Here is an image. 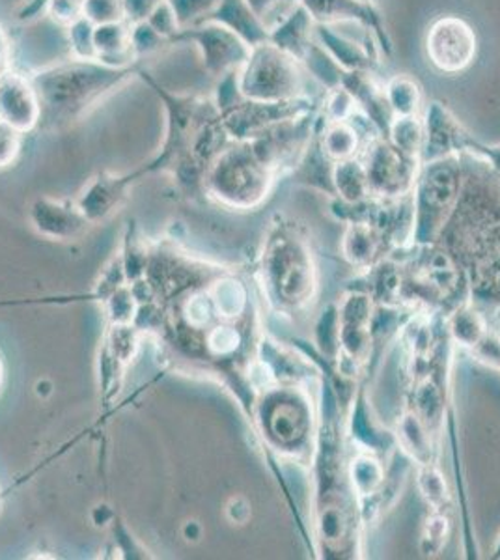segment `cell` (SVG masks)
Instances as JSON below:
<instances>
[{"label":"cell","instance_id":"74e56055","mask_svg":"<svg viewBox=\"0 0 500 560\" xmlns=\"http://www.w3.org/2000/svg\"><path fill=\"white\" fill-rule=\"evenodd\" d=\"M83 15L94 25H107L126 20L121 0H84Z\"/></svg>","mask_w":500,"mask_h":560},{"label":"cell","instance_id":"f546056e","mask_svg":"<svg viewBox=\"0 0 500 560\" xmlns=\"http://www.w3.org/2000/svg\"><path fill=\"white\" fill-rule=\"evenodd\" d=\"M425 137V120L420 118V115L394 116L388 135H386V139L391 140L399 152L417 158V160H420Z\"/></svg>","mask_w":500,"mask_h":560},{"label":"cell","instance_id":"2e32d148","mask_svg":"<svg viewBox=\"0 0 500 560\" xmlns=\"http://www.w3.org/2000/svg\"><path fill=\"white\" fill-rule=\"evenodd\" d=\"M422 120L426 137L425 147L420 152V163L443 160L450 155H463L465 140L470 133L444 103L431 102Z\"/></svg>","mask_w":500,"mask_h":560},{"label":"cell","instance_id":"ee69618b","mask_svg":"<svg viewBox=\"0 0 500 560\" xmlns=\"http://www.w3.org/2000/svg\"><path fill=\"white\" fill-rule=\"evenodd\" d=\"M473 355L480 361V363L488 364L491 369H497L500 372V332L491 331L484 337L480 345L476 346Z\"/></svg>","mask_w":500,"mask_h":560},{"label":"cell","instance_id":"ba28073f","mask_svg":"<svg viewBox=\"0 0 500 560\" xmlns=\"http://www.w3.org/2000/svg\"><path fill=\"white\" fill-rule=\"evenodd\" d=\"M241 96L251 102H293L306 94L303 62L264 42L251 47L247 62L237 71Z\"/></svg>","mask_w":500,"mask_h":560},{"label":"cell","instance_id":"4fadbf2b","mask_svg":"<svg viewBox=\"0 0 500 560\" xmlns=\"http://www.w3.org/2000/svg\"><path fill=\"white\" fill-rule=\"evenodd\" d=\"M299 2L311 12L312 20L316 23H325V25L357 23L368 34L374 36L383 57H393V36L388 33L385 15L380 8L375 7V2H367V0H299Z\"/></svg>","mask_w":500,"mask_h":560},{"label":"cell","instance_id":"8d00e7d4","mask_svg":"<svg viewBox=\"0 0 500 560\" xmlns=\"http://www.w3.org/2000/svg\"><path fill=\"white\" fill-rule=\"evenodd\" d=\"M166 47H171V42L155 33L147 21L131 25V49L137 60L150 57L153 52L163 51Z\"/></svg>","mask_w":500,"mask_h":560},{"label":"cell","instance_id":"4dcf8cb0","mask_svg":"<svg viewBox=\"0 0 500 560\" xmlns=\"http://www.w3.org/2000/svg\"><path fill=\"white\" fill-rule=\"evenodd\" d=\"M314 348L317 353L336 363L338 353H340V345H338V303H330L324 313L319 314L316 327H314Z\"/></svg>","mask_w":500,"mask_h":560},{"label":"cell","instance_id":"277c9868","mask_svg":"<svg viewBox=\"0 0 500 560\" xmlns=\"http://www.w3.org/2000/svg\"><path fill=\"white\" fill-rule=\"evenodd\" d=\"M264 273L271 303L280 313L295 316L316 300L319 287L316 256L295 221L279 217L272 224Z\"/></svg>","mask_w":500,"mask_h":560},{"label":"cell","instance_id":"30bf717a","mask_svg":"<svg viewBox=\"0 0 500 560\" xmlns=\"http://www.w3.org/2000/svg\"><path fill=\"white\" fill-rule=\"evenodd\" d=\"M361 160L367 168L372 197L396 200L412 195L422 166L420 160L399 152L391 140L383 137L368 142L361 152Z\"/></svg>","mask_w":500,"mask_h":560},{"label":"cell","instance_id":"7a4b0ae2","mask_svg":"<svg viewBox=\"0 0 500 560\" xmlns=\"http://www.w3.org/2000/svg\"><path fill=\"white\" fill-rule=\"evenodd\" d=\"M344 415L329 383L322 385L319 427L311 467L316 480L314 541L322 559L362 557L361 503L349 482L344 451Z\"/></svg>","mask_w":500,"mask_h":560},{"label":"cell","instance_id":"d6986e66","mask_svg":"<svg viewBox=\"0 0 500 560\" xmlns=\"http://www.w3.org/2000/svg\"><path fill=\"white\" fill-rule=\"evenodd\" d=\"M314 26L316 21L312 20L311 12L298 2L292 12L284 15L282 20L269 31V42L280 47L282 51L304 62L306 55L311 52L314 45Z\"/></svg>","mask_w":500,"mask_h":560},{"label":"cell","instance_id":"9c48e42d","mask_svg":"<svg viewBox=\"0 0 500 560\" xmlns=\"http://www.w3.org/2000/svg\"><path fill=\"white\" fill-rule=\"evenodd\" d=\"M375 301L362 290L349 288L338 303V345L340 353L336 370L346 377L357 380L364 374L372 357V322Z\"/></svg>","mask_w":500,"mask_h":560},{"label":"cell","instance_id":"f35d334b","mask_svg":"<svg viewBox=\"0 0 500 560\" xmlns=\"http://www.w3.org/2000/svg\"><path fill=\"white\" fill-rule=\"evenodd\" d=\"M248 7L253 8L256 15L266 23L267 28L271 31L284 15L292 12V8L299 0H247Z\"/></svg>","mask_w":500,"mask_h":560},{"label":"cell","instance_id":"7c38bea8","mask_svg":"<svg viewBox=\"0 0 500 560\" xmlns=\"http://www.w3.org/2000/svg\"><path fill=\"white\" fill-rule=\"evenodd\" d=\"M176 44L195 45L202 60L204 70L213 79L240 71L251 55V45L245 44L226 26L213 21H204L200 25L182 28L172 38V45Z\"/></svg>","mask_w":500,"mask_h":560},{"label":"cell","instance_id":"7dc6e473","mask_svg":"<svg viewBox=\"0 0 500 560\" xmlns=\"http://www.w3.org/2000/svg\"><path fill=\"white\" fill-rule=\"evenodd\" d=\"M12 38L10 34L0 26V71L7 70L12 65Z\"/></svg>","mask_w":500,"mask_h":560},{"label":"cell","instance_id":"1f68e13d","mask_svg":"<svg viewBox=\"0 0 500 560\" xmlns=\"http://www.w3.org/2000/svg\"><path fill=\"white\" fill-rule=\"evenodd\" d=\"M417 480L420 493L431 510H446L450 504L449 486L443 472L435 464L417 465Z\"/></svg>","mask_w":500,"mask_h":560},{"label":"cell","instance_id":"f6af8a7d","mask_svg":"<svg viewBox=\"0 0 500 560\" xmlns=\"http://www.w3.org/2000/svg\"><path fill=\"white\" fill-rule=\"evenodd\" d=\"M163 0H121L124 18L129 25L144 23Z\"/></svg>","mask_w":500,"mask_h":560},{"label":"cell","instance_id":"7bdbcfd3","mask_svg":"<svg viewBox=\"0 0 500 560\" xmlns=\"http://www.w3.org/2000/svg\"><path fill=\"white\" fill-rule=\"evenodd\" d=\"M25 135L18 133L15 129L0 120V166L12 165L20 155L21 144Z\"/></svg>","mask_w":500,"mask_h":560},{"label":"cell","instance_id":"6da1fadb","mask_svg":"<svg viewBox=\"0 0 500 560\" xmlns=\"http://www.w3.org/2000/svg\"><path fill=\"white\" fill-rule=\"evenodd\" d=\"M462 160V191L438 242L469 280L470 303L500 325V178L476 158Z\"/></svg>","mask_w":500,"mask_h":560},{"label":"cell","instance_id":"484cf974","mask_svg":"<svg viewBox=\"0 0 500 560\" xmlns=\"http://www.w3.org/2000/svg\"><path fill=\"white\" fill-rule=\"evenodd\" d=\"M385 462L377 454L354 448L353 456L348 459V477L359 497V503L374 497L385 485Z\"/></svg>","mask_w":500,"mask_h":560},{"label":"cell","instance_id":"44dd1931","mask_svg":"<svg viewBox=\"0 0 500 560\" xmlns=\"http://www.w3.org/2000/svg\"><path fill=\"white\" fill-rule=\"evenodd\" d=\"M394 438L399 453L406 454L411 464L428 465L438 462V441L433 440L430 430L411 406H407L404 413L399 415Z\"/></svg>","mask_w":500,"mask_h":560},{"label":"cell","instance_id":"d590c367","mask_svg":"<svg viewBox=\"0 0 500 560\" xmlns=\"http://www.w3.org/2000/svg\"><path fill=\"white\" fill-rule=\"evenodd\" d=\"M357 108L359 105L354 102V97L344 86L327 90L324 100L319 103L322 115L325 116V120L329 121L348 120Z\"/></svg>","mask_w":500,"mask_h":560},{"label":"cell","instance_id":"ab89813d","mask_svg":"<svg viewBox=\"0 0 500 560\" xmlns=\"http://www.w3.org/2000/svg\"><path fill=\"white\" fill-rule=\"evenodd\" d=\"M463 155H470V158L480 160L491 173L497 174L500 178V144H486V142L476 139L475 135H469L465 140Z\"/></svg>","mask_w":500,"mask_h":560},{"label":"cell","instance_id":"cb8c5ba5","mask_svg":"<svg viewBox=\"0 0 500 560\" xmlns=\"http://www.w3.org/2000/svg\"><path fill=\"white\" fill-rule=\"evenodd\" d=\"M94 44L97 60L105 65L131 66L135 62H142L137 60L131 49V25L126 20L95 25Z\"/></svg>","mask_w":500,"mask_h":560},{"label":"cell","instance_id":"ffe728a7","mask_svg":"<svg viewBox=\"0 0 500 560\" xmlns=\"http://www.w3.org/2000/svg\"><path fill=\"white\" fill-rule=\"evenodd\" d=\"M393 253L391 243L372 224L348 223L344 234L342 255L353 268L367 271Z\"/></svg>","mask_w":500,"mask_h":560},{"label":"cell","instance_id":"ac0fdd59","mask_svg":"<svg viewBox=\"0 0 500 560\" xmlns=\"http://www.w3.org/2000/svg\"><path fill=\"white\" fill-rule=\"evenodd\" d=\"M340 86L351 92L359 108L386 139L394 115L386 102L385 86L375 81L374 71H344Z\"/></svg>","mask_w":500,"mask_h":560},{"label":"cell","instance_id":"681fc988","mask_svg":"<svg viewBox=\"0 0 500 560\" xmlns=\"http://www.w3.org/2000/svg\"><path fill=\"white\" fill-rule=\"evenodd\" d=\"M367 2H374V0H367Z\"/></svg>","mask_w":500,"mask_h":560},{"label":"cell","instance_id":"e0dca14e","mask_svg":"<svg viewBox=\"0 0 500 560\" xmlns=\"http://www.w3.org/2000/svg\"><path fill=\"white\" fill-rule=\"evenodd\" d=\"M314 39L344 71H375L380 68L383 52L377 47L357 44L354 39L336 33L333 25L316 23Z\"/></svg>","mask_w":500,"mask_h":560},{"label":"cell","instance_id":"836d02e7","mask_svg":"<svg viewBox=\"0 0 500 560\" xmlns=\"http://www.w3.org/2000/svg\"><path fill=\"white\" fill-rule=\"evenodd\" d=\"M95 25L86 18H79L71 25L66 26L68 45H70V57L81 60H97L94 44Z\"/></svg>","mask_w":500,"mask_h":560},{"label":"cell","instance_id":"52a82bcc","mask_svg":"<svg viewBox=\"0 0 500 560\" xmlns=\"http://www.w3.org/2000/svg\"><path fill=\"white\" fill-rule=\"evenodd\" d=\"M462 184V155L422 163L412 189V234L409 247L438 242L456 208Z\"/></svg>","mask_w":500,"mask_h":560},{"label":"cell","instance_id":"d4e9b609","mask_svg":"<svg viewBox=\"0 0 500 560\" xmlns=\"http://www.w3.org/2000/svg\"><path fill=\"white\" fill-rule=\"evenodd\" d=\"M317 116H319V110H317ZM333 166H335V163L325 155L322 142H319L316 120V129H314V135H312L311 144L304 150L303 158L299 161L298 168L293 171V174L304 185L324 192L329 198H335Z\"/></svg>","mask_w":500,"mask_h":560},{"label":"cell","instance_id":"bcb514c9","mask_svg":"<svg viewBox=\"0 0 500 560\" xmlns=\"http://www.w3.org/2000/svg\"><path fill=\"white\" fill-rule=\"evenodd\" d=\"M49 10V0H25L18 12H15V20L21 23H32L34 20H38L42 13H47Z\"/></svg>","mask_w":500,"mask_h":560},{"label":"cell","instance_id":"9a60e30c","mask_svg":"<svg viewBox=\"0 0 500 560\" xmlns=\"http://www.w3.org/2000/svg\"><path fill=\"white\" fill-rule=\"evenodd\" d=\"M346 417H348V435L351 438V443L357 448L377 454L388 462L394 451L398 448L396 438L394 432L386 430L385 424L375 415L372 401L368 400L367 383H361L357 388Z\"/></svg>","mask_w":500,"mask_h":560},{"label":"cell","instance_id":"5b68a950","mask_svg":"<svg viewBox=\"0 0 500 560\" xmlns=\"http://www.w3.org/2000/svg\"><path fill=\"white\" fill-rule=\"evenodd\" d=\"M306 385L286 383L272 387L261 409L267 441L277 453L298 464H312L319 427V406Z\"/></svg>","mask_w":500,"mask_h":560},{"label":"cell","instance_id":"4316f807","mask_svg":"<svg viewBox=\"0 0 500 560\" xmlns=\"http://www.w3.org/2000/svg\"><path fill=\"white\" fill-rule=\"evenodd\" d=\"M446 329L454 345L475 350L491 331V324L478 306L467 301L446 316Z\"/></svg>","mask_w":500,"mask_h":560},{"label":"cell","instance_id":"603a6c76","mask_svg":"<svg viewBox=\"0 0 500 560\" xmlns=\"http://www.w3.org/2000/svg\"><path fill=\"white\" fill-rule=\"evenodd\" d=\"M317 133H319V142H322L325 155L333 163L359 158L368 144L364 135L354 128V124H351L349 120H325L322 110H319V116H317Z\"/></svg>","mask_w":500,"mask_h":560},{"label":"cell","instance_id":"b9f144b4","mask_svg":"<svg viewBox=\"0 0 500 560\" xmlns=\"http://www.w3.org/2000/svg\"><path fill=\"white\" fill-rule=\"evenodd\" d=\"M84 0H49V10L47 15L55 23L66 26L71 25L73 21L83 18Z\"/></svg>","mask_w":500,"mask_h":560},{"label":"cell","instance_id":"60d3db41","mask_svg":"<svg viewBox=\"0 0 500 560\" xmlns=\"http://www.w3.org/2000/svg\"><path fill=\"white\" fill-rule=\"evenodd\" d=\"M147 23L152 26L155 33L161 34L163 38L168 39L171 45L172 38L182 31V26L177 23L176 13H174L171 4H168V0H163V2L153 10L152 15L148 18Z\"/></svg>","mask_w":500,"mask_h":560},{"label":"cell","instance_id":"d6a6232c","mask_svg":"<svg viewBox=\"0 0 500 560\" xmlns=\"http://www.w3.org/2000/svg\"><path fill=\"white\" fill-rule=\"evenodd\" d=\"M449 528L446 510H431L420 536V551L425 557H435L443 551L444 544L449 540Z\"/></svg>","mask_w":500,"mask_h":560},{"label":"cell","instance_id":"c3c4849f","mask_svg":"<svg viewBox=\"0 0 500 560\" xmlns=\"http://www.w3.org/2000/svg\"><path fill=\"white\" fill-rule=\"evenodd\" d=\"M491 559L500 560V535L499 538H497V541H495V548L493 553H491Z\"/></svg>","mask_w":500,"mask_h":560},{"label":"cell","instance_id":"83f0119b","mask_svg":"<svg viewBox=\"0 0 500 560\" xmlns=\"http://www.w3.org/2000/svg\"><path fill=\"white\" fill-rule=\"evenodd\" d=\"M333 187H335V198L342 200L346 205H357L372 197L361 155L351 160L336 161L333 166Z\"/></svg>","mask_w":500,"mask_h":560},{"label":"cell","instance_id":"3957f363","mask_svg":"<svg viewBox=\"0 0 500 560\" xmlns=\"http://www.w3.org/2000/svg\"><path fill=\"white\" fill-rule=\"evenodd\" d=\"M142 66H108L102 60L68 57L28 71L42 103L39 129L68 128L81 120L103 100L139 79Z\"/></svg>","mask_w":500,"mask_h":560},{"label":"cell","instance_id":"7402d4cb","mask_svg":"<svg viewBox=\"0 0 500 560\" xmlns=\"http://www.w3.org/2000/svg\"><path fill=\"white\" fill-rule=\"evenodd\" d=\"M206 21L226 26L251 47L269 42V28L256 15L253 8L248 7L247 0H221L216 12L211 13Z\"/></svg>","mask_w":500,"mask_h":560},{"label":"cell","instance_id":"8992f818","mask_svg":"<svg viewBox=\"0 0 500 560\" xmlns=\"http://www.w3.org/2000/svg\"><path fill=\"white\" fill-rule=\"evenodd\" d=\"M279 178L251 140H234L209 166L206 185L222 205L235 210H253L266 202Z\"/></svg>","mask_w":500,"mask_h":560},{"label":"cell","instance_id":"5bb4252c","mask_svg":"<svg viewBox=\"0 0 500 560\" xmlns=\"http://www.w3.org/2000/svg\"><path fill=\"white\" fill-rule=\"evenodd\" d=\"M0 120L21 135L39 129L42 103L28 71L15 66L0 71Z\"/></svg>","mask_w":500,"mask_h":560},{"label":"cell","instance_id":"8fae6325","mask_svg":"<svg viewBox=\"0 0 500 560\" xmlns=\"http://www.w3.org/2000/svg\"><path fill=\"white\" fill-rule=\"evenodd\" d=\"M425 51L433 70L460 75L475 65L478 36L475 26L460 15H441L426 31Z\"/></svg>","mask_w":500,"mask_h":560},{"label":"cell","instance_id":"e575fe53","mask_svg":"<svg viewBox=\"0 0 500 560\" xmlns=\"http://www.w3.org/2000/svg\"><path fill=\"white\" fill-rule=\"evenodd\" d=\"M172 10L176 13L177 23L182 28L200 25L208 20L221 0H168Z\"/></svg>","mask_w":500,"mask_h":560},{"label":"cell","instance_id":"f1b7e54d","mask_svg":"<svg viewBox=\"0 0 500 560\" xmlns=\"http://www.w3.org/2000/svg\"><path fill=\"white\" fill-rule=\"evenodd\" d=\"M383 86H385L386 102L391 105L394 116L420 115L425 94L417 79L402 73V75L391 77Z\"/></svg>","mask_w":500,"mask_h":560}]
</instances>
